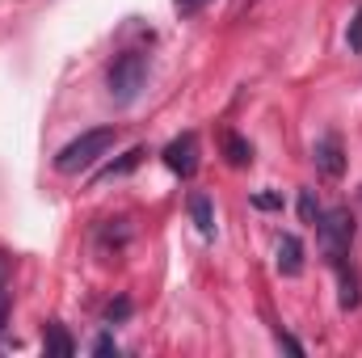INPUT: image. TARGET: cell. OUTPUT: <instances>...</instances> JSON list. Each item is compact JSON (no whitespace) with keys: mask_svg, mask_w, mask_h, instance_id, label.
<instances>
[{"mask_svg":"<svg viewBox=\"0 0 362 358\" xmlns=\"http://www.w3.org/2000/svg\"><path fill=\"white\" fill-rule=\"evenodd\" d=\"M118 144V127H93V131H81L72 144H64L59 148V156H55V169L59 173H85V169H93L110 148Z\"/></svg>","mask_w":362,"mask_h":358,"instance_id":"1","label":"cell"},{"mask_svg":"<svg viewBox=\"0 0 362 358\" xmlns=\"http://www.w3.org/2000/svg\"><path fill=\"white\" fill-rule=\"evenodd\" d=\"M316 228V236H320V253H325V262L337 270L346 266V258H350V241H354V215L346 211V207H333V211H320V219L312 224Z\"/></svg>","mask_w":362,"mask_h":358,"instance_id":"2","label":"cell"},{"mask_svg":"<svg viewBox=\"0 0 362 358\" xmlns=\"http://www.w3.org/2000/svg\"><path fill=\"white\" fill-rule=\"evenodd\" d=\"M105 85H110V97H114L118 105H131V101L144 93V85H148V55H139V51H122V55L110 64Z\"/></svg>","mask_w":362,"mask_h":358,"instance_id":"3","label":"cell"},{"mask_svg":"<svg viewBox=\"0 0 362 358\" xmlns=\"http://www.w3.org/2000/svg\"><path fill=\"white\" fill-rule=\"evenodd\" d=\"M312 165H316L320 178H329V181H337L346 173V152H341V139H337L333 131L312 144Z\"/></svg>","mask_w":362,"mask_h":358,"instance_id":"4","label":"cell"},{"mask_svg":"<svg viewBox=\"0 0 362 358\" xmlns=\"http://www.w3.org/2000/svg\"><path fill=\"white\" fill-rule=\"evenodd\" d=\"M165 165H169L177 178H194V173H198V135H194V131L177 135V139L165 148Z\"/></svg>","mask_w":362,"mask_h":358,"instance_id":"5","label":"cell"},{"mask_svg":"<svg viewBox=\"0 0 362 358\" xmlns=\"http://www.w3.org/2000/svg\"><path fill=\"white\" fill-rule=\"evenodd\" d=\"M278 274L282 278H299L303 274V241L295 232L278 236Z\"/></svg>","mask_w":362,"mask_h":358,"instance_id":"6","label":"cell"},{"mask_svg":"<svg viewBox=\"0 0 362 358\" xmlns=\"http://www.w3.org/2000/svg\"><path fill=\"white\" fill-rule=\"evenodd\" d=\"M223 156H228V165H232V169L253 165V148H249V139H245V135H236V131H223Z\"/></svg>","mask_w":362,"mask_h":358,"instance_id":"7","label":"cell"},{"mask_svg":"<svg viewBox=\"0 0 362 358\" xmlns=\"http://www.w3.org/2000/svg\"><path fill=\"white\" fill-rule=\"evenodd\" d=\"M42 350H47V358H72V354H76V342L64 333V325H47Z\"/></svg>","mask_w":362,"mask_h":358,"instance_id":"8","label":"cell"},{"mask_svg":"<svg viewBox=\"0 0 362 358\" xmlns=\"http://www.w3.org/2000/svg\"><path fill=\"white\" fill-rule=\"evenodd\" d=\"M189 215H194V224H198L202 236H215V211H211L206 194H189Z\"/></svg>","mask_w":362,"mask_h":358,"instance_id":"9","label":"cell"},{"mask_svg":"<svg viewBox=\"0 0 362 358\" xmlns=\"http://www.w3.org/2000/svg\"><path fill=\"white\" fill-rule=\"evenodd\" d=\"M144 156H148L144 148H131V152H127V156H122L118 165H110V169H101V178H97V181H114V178H127V173H131V169H135V165H139Z\"/></svg>","mask_w":362,"mask_h":358,"instance_id":"10","label":"cell"},{"mask_svg":"<svg viewBox=\"0 0 362 358\" xmlns=\"http://www.w3.org/2000/svg\"><path fill=\"white\" fill-rule=\"evenodd\" d=\"M337 278H341V308H358V274L350 266H337Z\"/></svg>","mask_w":362,"mask_h":358,"instance_id":"11","label":"cell"},{"mask_svg":"<svg viewBox=\"0 0 362 358\" xmlns=\"http://www.w3.org/2000/svg\"><path fill=\"white\" fill-rule=\"evenodd\" d=\"M299 219L303 224H316L320 219V202L312 198V190H299Z\"/></svg>","mask_w":362,"mask_h":358,"instance_id":"12","label":"cell"},{"mask_svg":"<svg viewBox=\"0 0 362 358\" xmlns=\"http://www.w3.org/2000/svg\"><path fill=\"white\" fill-rule=\"evenodd\" d=\"M253 207H262V211H278L282 198H278V194H253Z\"/></svg>","mask_w":362,"mask_h":358,"instance_id":"13","label":"cell"},{"mask_svg":"<svg viewBox=\"0 0 362 358\" xmlns=\"http://www.w3.org/2000/svg\"><path fill=\"white\" fill-rule=\"evenodd\" d=\"M350 47H354V51H362V8L354 13V21H350Z\"/></svg>","mask_w":362,"mask_h":358,"instance_id":"14","label":"cell"},{"mask_svg":"<svg viewBox=\"0 0 362 358\" xmlns=\"http://www.w3.org/2000/svg\"><path fill=\"white\" fill-rule=\"evenodd\" d=\"M127 312H131V304H127V299H118V304H110V308H105V321L114 325V321H122Z\"/></svg>","mask_w":362,"mask_h":358,"instance_id":"15","label":"cell"},{"mask_svg":"<svg viewBox=\"0 0 362 358\" xmlns=\"http://www.w3.org/2000/svg\"><path fill=\"white\" fill-rule=\"evenodd\" d=\"M93 354H118V342L114 337H97L93 342Z\"/></svg>","mask_w":362,"mask_h":358,"instance_id":"16","label":"cell"},{"mask_svg":"<svg viewBox=\"0 0 362 358\" xmlns=\"http://www.w3.org/2000/svg\"><path fill=\"white\" fill-rule=\"evenodd\" d=\"M202 4H206V0H173V8H177L181 17H189V13H198Z\"/></svg>","mask_w":362,"mask_h":358,"instance_id":"17","label":"cell"},{"mask_svg":"<svg viewBox=\"0 0 362 358\" xmlns=\"http://www.w3.org/2000/svg\"><path fill=\"white\" fill-rule=\"evenodd\" d=\"M278 346H282V350H291V354H303V346H299L291 333H278Z\"/></svg>","mask_w":362,"mask_h":358,"instance_id":"18","label":"cell"},{"mask_svg":"<svg viewBox=\"0 0 362 358\" xmlns=\"http://www.w3.org/2000/svg\"><path fill=\"white\" fill-rule=\"evenodd\" d=\"M0 291H4V262H0Z\"/></svg>","mask_w":362,"mask_h":358,"instance_id":"19","label":"cell"}]
</instances>
